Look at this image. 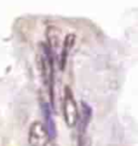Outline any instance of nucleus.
<instances>
[{
    "instance_id": "f257e3e1",
    "label": "nucleus",
    "mask_w": 138,
    "mask_h": 146,
    "mask_svg": "<svg viewBox=\"0 0 138 146\" xmlns=\"http://www.w3.org/2000/svg\"><path fill=\"white\" fill-rule=\"evenodd\" d=\"M42 52L40 57V65H41V74L45 83L49 87L51 99L54 100V65H52V52L49 50L46 45H42Z\"/></svg>"
},
{
    "instance_id": "20e7f679",
    "label": "nucleus",
    "mask_w": 138,
    "mask_h": 146,
    "mask_svg": "<svg viewBox=\"0 0 138 146\" xmlns=\"http://www.w3.org/2000/svg\"><path fill=\"white\" fill-rule=\"evenodd\" d=\"M74 42H75V35L74 34H68L64 39V42H63V48H62V54H61V69L63 70L66 66L67 63V59H68V56H69V52L73 48Z\"/></svg>"
},
{
    "instance_id": "423d86ee",
    "label": "nucleus",
    "mask_w": 138,
    "mask_h": 146,
    "mask_svg": "<svg viewBox=\"0 0 138 146\" xmlns=\"http://www.w3.org/2000/svg\"><path fill=\"white\" fill-rule=\"evenodd\" d=\"M79 116H80V133L82 135L88 126L90 119L92 117V110L87 103L81 102V115H79Z\"/></svg>"
},
{
    "instance_id": "7ed1b4c3",
    "label": "nucleus",
    "mask_w": 138,
    "mask_h": 146,
    "mask_svg": "<svg viewBox=\"0 0 138 146\" xmlns=\"http://www.w3.org/2000/svg\"><path fill=\"white\" fill-rule=\"evenodd\" d=\"M28 143L30 146H52L51 138L44 123L39 121L31 123L28 134Z\"/></svg>"
},
{
    "instance_id": "0eeeda50",
    "label": "nucleus",
    "mask_w": 138,
    "mask_h": 146,
    "mask_svg": "<svg viewBox=\"0 0 138 146\" xmlns=\"http://www.w3.org/2000/svg\"><path fill=\"white\" fill-rule=\"evenodd\" d=\"M46 38H47V41H49V44H50V47L49 50L52 52V51H55L57 48V46L60 45V29H57L56 27H49L46 30Z\"/></svg>"
},
{
    "instance_id": "39448f33",
    "label": "nucleus",
    "mask_w": 138,
    "mask_h": 146,
    "mask_svg": "<svg viewBox=\"0 0 138 146\" xmlns=\"http://www.w3.org/2000/svg\"><path fill=\"white\" fill-rule=\"evenodd\" d=\"M42 115H44V118H45L44 126L46 127L47 132H49L50 138H55L56 137V126H55V122L51 116V110L46 103L42 104Z\"/></svg>"
},
{
    "instance_id": "f03ea898",
    "label": "nucleus",
    "mask_w": 138,
    "mask_h": 146,
    "mask_svg": "<svg viewBox=\"0 0 138 146\" xmlns=\"http://www.w3.org/2000/svg\"><path fill=\"white\" fill-rule=\"evenodd\" d=\"M63 117L68 127H74L79 119V109L69 87H66L63 97Z\"/></svg>"
}]
</instances>
